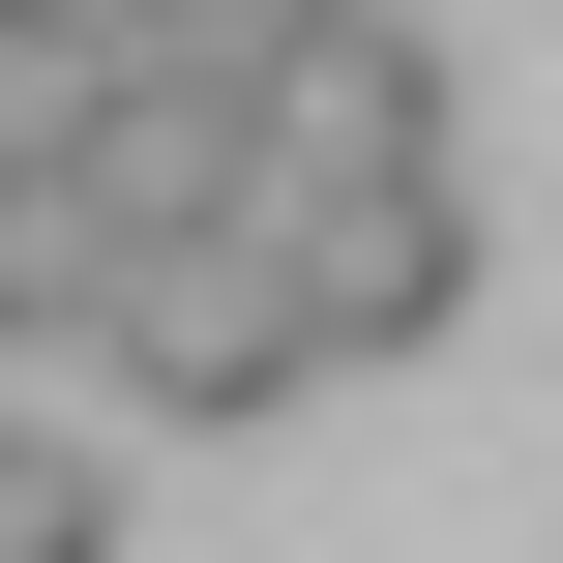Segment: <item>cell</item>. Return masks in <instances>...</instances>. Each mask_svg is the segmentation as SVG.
Masks as SVG:
<instances>
[{
  "mask_svg": "<svg viewBox=\"0 0 563 563\" xmlns=\"http://www.w3.org/2000/svg\"><path fill=\"white\" fill-rule=\"evenodd\" d=\"M238 267H267L297 386H356V356L475 327V178H267V208H238Z\"/></svg>",
  "mask_w": 563,
  "mask_h": 563,
  "instance_id": "cell-1",
  "label": "cell"
},
{
  "mask_svg": "<svg viewBox=\"0 0 563 563\" xmlns=\"http://www.w3.org/2000/svg\"><path fill=\"white\" fill-rule=\"evenodd\" d=\"M267 178H445V30L416 0H327L267 89H238V208Z\"/></svg>",
  "mask_w": 563,
  "mask_h": 563,
  "instance_id": "cell-2",
  "label": "cell"
},
{
  "mask_svg": "<svg viewBox=\"0 0 563 563\" xmlns=\"http://www.w3.org/2000/svg\"><path fill=\"white\" fill-rule=\"evenodd\" d=\"M89 356H119V386H178V416H297V327H267V267H238V238H119Z\"/></svg>",
  "mask_w": 563,
  "mask_h": 563,
  "instance_id": "cell-3",
  "label": "cell"
},
{
  "mask_svg": "<svg viewBox=\"0 0 563 563\" xmlns=\"http://www.w3.org/2000/svg\"><path fill=\"white\" fill-rule=\"evenodd\" d=\"M89 297H119V238H89L59 119H0V386H30V356H89Z\"/></svg>",
  "mask_w": 563,
  "mask_h": 563,
  "instance_id": "cell-4",
  "label": "cell"
},
{
  "mask_svg": "<svg viewBox=\"0 0 563 563\" xmlns=\"http://www.w3.org/2000/svg\"><path fill=\"white\" fill-rule=\"evenodd\" d=\"M0 563H119V445L0 386Z\"/></svg>",
  "mask_w": 563,
  "mask_h": 563,
  "instance_id": "cell-5",
  "label": "cell"
},
{
  "mask_svg": "<svg viewBox=\"0 0 563 563\" xmlns=\"http://www.w3.org/2000/svg\"><path fill=\"white\" fill-rule=\"evenodd\" d=\"M297 30H327V0H148V59H119V89H178V119H238V89L297 59Z\"/></svg>",
  "mask_w": 563,
  "mask_h": 563,
  "instance_id": "cell-6",
  "label": "cell"
},
{
  "mask_svg": "<svg viewBox=\"0 0 563 563\" xmlns=\"http://www.w3.org/2000/svg\"><path fill=\"white\" fill-rule=\"evenodd\" d=\"M119 59H148V0H0V119H89Z\"/></svg>",
  "mask_w": 563,
  "mask_h": 563,
  "instance_id": "cell-7",
  "label": "cell"
}]
</instances>
